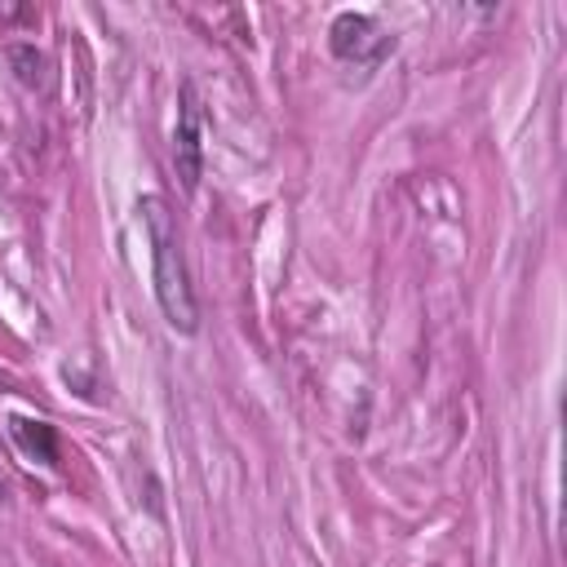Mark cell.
I'll return each mask as SVG.
<instances>
[{
	"instance_id": "cell-2",
	"label": "cell",
	"mask_w": 567,
	"mask_h": 567,
	"mask_svg": "<svg viewBox=\"0 0 567 567\" xmlns=\"http://www.w3.org/2000/svg\"><path fill=\"white\" fill-rule=\"evenodd\" d=\"M328 49H332L337 62L372 71V66H381V62L394 53V31H385L372 13H354V9H350V13H337V18H332V27H328Z\"/></svg>"
},
{
	"instance_id": "cell-3",
	"label": "cell",
	"mask_w": 567,
	"mask_h": 567,
	"mask_svg": "<svg viewBox=\"0 0 567 567\" xmlns=\"http://www.w3.org/2000/svg\"><path fill=\"white\" fill-rule=\"evenodd\" d=\"M173 164L186 190L199 186L204 177V102L195 80H182L177 89V128H173Z\"/></svg>"
},
{
	"instance_id": "cell-5",
	"label": "cell",
	"mask_w": 567,
	"mask_h": 567,
	"mask_svg": "<svg viewBox=\"0 0 567 567\" xmlns=\"http://www.w3.org/2000/svg\"><path fill=\"white\" fill-rule=\"evenodd\" d=\"M4 58L27 89H49V58L35 44H4Z\"/></svg>"
},
{
	"instance_id": "cell-4",
	"label": "cell",
	"mask_w": 567,
	"mask_h": 567,
	"mask_svg": "<svg viewBox=\"0 0 567 567\" xmlns=\"http://www.w3.org/2000/svg\"><path fill=\"white\" fill-rule=\"evenodd\" d=\"M9 425H13V439L22 443V452H31V456L44 461V465H58V434H53V425L27 421V416H13Z\"/></svg>"
},
{
	"instance_id": "cell-1",
	"label": "cell",
	"mask_w": 567,
	"mask_h": 567,
	"mask_svg": "<svg viewBox=\"0 0 567 567\" xmlns=\"http://www.w3.org/2000/svg\"><path fill=\"white\" fill-rule=\"evenodd\" d=\"M137 213L146 221V239H151V266H155V301L168 319L173 332L190 337L199 328V306L190 292V275H186V257H182V239H177V221L168 213V204L159 195H142Z\"/></svg>"
}]
</instances>
